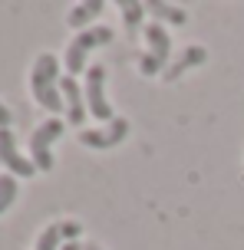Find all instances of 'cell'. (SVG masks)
<instances>
[{"label":"cell","mask_w":244,"mask_h":250,"mask_svg":"<svg viewBox=\"0 0 244 250\" xmlns=\"http://www.w3.org/2000/svg\"><path fill=\"white\" fill-rule=\"evenodd\" d=\"M66 132V122H60V115L46 119L43 125L33 128L30 135V162L37 165V171H53V142Z\"/></svg>","instance_id":"3957f363"},{"label":"cell","mask_w":244,"mask_h":250,"mask_svg":"<svg viewBox=\"0 0 244 250\" xmlns=\"http://www.w3.org/2000/svg\"><path fill=\"white\" fill-rule=\"evenodd\" d=\"M60 92H63V105H66V119L73 125H83L86 122V92L79 89L76 76H63L60 79Z\"/></svg>","instance_id":"ba28073f"},{"label":"cell","mask_w":244,"mask_h":250,"mask_svg":"<svg viewBox=\"0 0 244 250\" xmlns=\"http://www.w3.org/2000/svg\"><path fill=\"white\" fill-rule=\"evenodd\" d=\"M0 165H3L10 175H20V178L37 175V165L17 151V138H13L10 128H0Z\"/></svg>","instance_id":"52a82bcc"},{"label":"cell","mask_w":244,"mask_h":250,"mask_svg":"<svg viewBox=\"0 0 244 250\" xmlns=\"http://www.w3.org/2000/svg\"><path fill=\"white\" fill-rule=\"evenodd\" d=\"M86 109H89L92 119H99V122H112L116 115H112V105L106 99V66H89L86 69Z\"/></svg>","instance_id":"5b68a950"},{"label":"cell","mask_w":244,"mask_h":250,"mask_svg":"<svg viewBox=\"0 0 244 250\" xmlns=\"http://www.w3.org/2000/svg\"><path fill=\"white\" fill-rule=\"evenodd\" d=\"M60 250H83V244H76V240H66Z\"/></svg>","instance_id":"2e32d148"},{"label":"cell","mask_w":244,"mask_h":250,"mask_svg":"<svg viewBox=\"0 0 244 250\" xmlns=\"http://www.w3.org/2000/svg\"><path fill=\"white\" fill-rule=\"evenodd\" d=\"M145 43H149V50L139 56V69H142V76H158L168 60V53H172V40H168L165 26L158 20L145 26Z\"/></svg>","instance_id":"277c9868"},{"label":"cell","mask_w":244,"mask_h":250,"mask_svg":"<svg viewBox=\"0 0 244 250\" xmlns=\"http://www.w3.org/2000/svg\"><path fill=\"white\" fill-rule=\"evenodd\" d=\"M205 60H208V50H205V46H198V43H192V46H185V53H181L178 60L172 62V69L165 73V79L172 83V79H178L185 69H195V66H201Z\"/></svg>","instance_id":"30bf717a"},{"label":"cell","mask_w":244,"mask_h":250,"mask_svg":"<svg viewBox=\"0 0 244 250\" xmlns=\"http://www.w3.org/2000/svg\"><path fill=\"white\" fill-rule=\"evenodd\" d=\"M13 201H17V181H13V175H0V214L7 211Z\"/></svg>","instance_id":"5bb4252c"},{"label":"cell","mask_w":244,"mask_h":250,"mask_svg":"<svg viewBox=\"0 0 244 250\" xmlns=\"http://www.w3.org/2000/svg\"><path fill=\"white\" fill-rule=\"evenodd\" d=\"M83 250H103L99 244H83Z\"/></svg>","instance_id":"e0dca14e"},{"label":"cell","mask_w":244,"mask_h":250,"mask_svg":"<svg viewBox=\"0 0 244 250\" xmlns=\"http://www.w3.org/2000/svg\"><path fill=\"white\" fill-rule=\"evenodd\" d=\"M30 89H33V99L46 109L56 112L63 109V92H60V60L53 53H40L33 69H30Z\"/></svg>","instance_id":"6da1fadb"},{"label":"cell","mask_w":244,"mask_h":250,"mask_svg":"<svg viewBox=\"0 0 244 250\" xmlns=\"http://www.w3.org/2000/svg\"><path fill=\"white\" fill-rule=\"evenodd\" d=\"M129 135V119H112V122H106L103 128H83L79 132V142L86 145V148H96V151H103V148H116V145H122Z\"/></svg>","instance_id":"8992f818"},{"label":"cell","mask_w":244,"mask_h":250,"mask_svg":"<svg viewBox=\"0 0 244 250\" xmlns=\"http://www.w3.org/2000/svg\"><path fill=\"white\" fill-rule=\"evenodd\" d=\"M145 10L155 13L158 17V23L165 20V23H185L188 20V10H181V7H172V3H162V0H155V3H145Z\"/></svg>","instance_id":"7c38bea8"},{"label":"cell","mask_w":244,"mask_h":250,"mask_svg":"<svg viewBox=\"0 0 244 250\" xmlns=\"http://www.w3.org/2000/svg\"><path fill=\"white\" fill-rule=\"evenodd\" d=\"M119 10H122V20H126L129 30H135L142 23V13H145V3L139 0H119Z\"/></svg>","instance_id":"4fadbf2b"},{"label":"cell","mask_w":244,"mask_h":250,"mask_svg":"<svg viewBox=\"0 0 244 250\" xmlns=\"http://www.w3.org/2000/svg\"><path fill=\"white\" fill-rule=\"evenodd\" d=\"M106 43H112V26H89V30L76 33V37L69 40V46H66V76L83 73L86 56L96 46H106Z\"/></svg>","instance_id":"7a4b0ae2"},{"label":"cell","mask_w":244,"mask_h":250,"mask_svg":"<svg viewBox=\"0 0 244 250\" xmlns=\"http://www.w3.org/2000/svg\"><path fill=\"white\" fill-rule=\"evenodd\" d=\"M83 227L76 221H60V224L43 227V234L37 237V250H60L66 240H76Z\"/></svg>","instance_id":"9c48e42d"},{"label":"cell","mask_w":244,"mask_h":250,"mask_svg":"<svg viewBox=\"0 0 244 250\" xmlns=\"http://www.w3.org/2000/svg\"><path fill=\"white\" fill-rule=\"evenodd\" d=\"M103 10H106L103 0H86V3H76V7L69 10V17H66V20H69V26H76L79 33H83V26L92 23V20H96Z\"/></svg>","instance_id":"8fae6325"},{"label":"cell","mask_w":244,"mask_h":250,"mask_svg":"<svg viewBox=\"0 0 244 250\" xmlns=\"http://www.w3.org/2000/svg\"><path fill=\"white\" fill-rule=\"evenodd\" d=\"M10 122H13V115H10V109L0 102V128H10Z\"/></svg>","instance_id":"9a60e30c"}]
</instances>
